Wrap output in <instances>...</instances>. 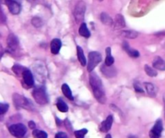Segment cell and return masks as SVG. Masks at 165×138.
Segmentation results:
<instances>
[{
	"mask_svg": "<svg viewBox=\"0 0 165 138\" xmlns=\"http://www.w3.org/2000/svg\"><path fill=\"white\" fill-rule=\"evenodd\" d=\"M90 84L91 88L93 90V95H94L96 100L101 104H105L106 101V97L103 85H102V80L99 76L94 72H91L90 75Z\"/></svg>",
	"mask_w": 165,
	"mask_h": 138,
	"instance_id": "1",
	"label": "cell"
},
{
	"mask_svg": "<svg viewBox=\"0 0 165 138\" xmlns=\"http://www.w3.org/2000/svg\"><path fill=\"white\" fill-rule=\"evenodd\" d=\"M32 96L36 102L39 105H44L49 102V97L44 87H36L32 92Z\"/></svg>",
	"mask_w": 165,
	"mask_h": 138,
	"instance_id": "2",
	"label": "cell"
},
{
	"mask_svg": "<svg viewBox=\"0 0 165 138\" xmlns=\"http://www.w3.org/2000/svg\"><path fill=\"white\" fill-rule=\"evenodd\" d=\"M13 100L15 105L18 108H25L28 110L33 109V105L28 98L19 94H14Z\"/></svg>",
	"mask_w": 165,
	"mask_h": 138,
	"instance_id": "3",
	"label": "cell"
},
{
	"mask_svg": "<svg viewBox=\"0 0 165 138\" xmlns=\"http://www.w3.org/2000/svg\"><path fill=\"white\" fill-rule=\"evenodd\" d=\"M102 61V55L98 51H91L89 53V62H88V72H93L95 67Z\"/></svg>",
	"mask_w": 165,
	"mask_h": 138,
	"instance_id": "4",
	"label": "cell"
},
{
	"mask_svg": "<svg viewBox=\"0 0 165 138\" xmlns=\"http://www.w3.org/2000/svg\"><path fill=\"white\" fill-rule=\"evenodd\" d=\"M9 132L16 138H23L27 133L26 126L23 124H15L9 127Z\"/></svg>",
	"mask_w": 165,
	"mask_h": 138,
	"instance_id": "5",
	"label": "cell"
},
{
	"mask_svg": "<svg viewBox=\"0 0 165 138\" xmlns=\"http://www.w3.org/2000/svg\"><path fill=\"white\" fill-rule=\"evenodd\" d=\"M85 4L84 2L82 1H80L78 2V4L76 5L74 9V17L75 19L77 22H81L84 19V16H85Z\"/></svg>",
	"mask_w": 165,
	"mask_h": 138,
	"instance_id": "6",
	"label": "cell"
},
{
	"mask_svg": "<svg viewBox=\"0 0 165 138\" xmlns=\"http://www.w3.org/2000/svg\"><path fill=\"white\" fill-rule=\"evenodd\" d=\"M2 1L7 7L12 15H18L20 13L21 6L18 2H16L15 0H2Z\"/></svg>",
	"mask_w": 165,
	"mask_h": 138,
	"instance_id": "7",
	"label": "cell"
},
{
	"mask_svg": "<svg viewBox=\"0 0 165 138\" xmlns=\"http://www.w3.org/2000/svg\"><path fill=\"white\" fill-rule=\"evenodd\" d=\"M163 129H164V127H163L162 120L159 119L156 120L155 125L152 127V128L150 131V138H160V135L162 133Z\"/></svg>",
	"mask_w": 165,
	"mask_h": 138,
	"instance_id": "8",
	"label": "cell"
},
{
	"mask_svg": "<svg viewBox=\"0 0 165 138\" xmlns=\"http://www.w3.org/2000/svg\"><path fill=\"white\" fill-rule=\"evenodd\" d=\"M22 76H23V79L24 84L28 88H31L34 86V78L33 76H32V73L31 72L30 70L28 69H26L23 71V73H22Z\"/></svg>",
	"mask_w": 165,
	"mask_h": 138,
	"instance_id": "9",
	"label": "cell"
},
{
	"mask_svg": "<svg viewBox=\"0 0 165 138\" xmlns=\"http://www.w3.org/2000/svg\"><path fill=\"white\" fill-rule=\"evenodd\" d=\"M19 39L15 35L10 34L7 38V45L8 48L10 51H16L19 47Z\"/></svg>",
	"mask_w": 165,
	"mask_h": 138,
	"instance_id": "10",
	"label": "cell"
},
{
	"mask_svg": "<svg viewBox=\"0 0 165 138\" xmlns=\"http://www.w3.org/2000/svg\"><path fill=\"white\" fill-rule=\"evenodd\" d=\"M113 116L110 115L107 116L106 120H104L103 122L101 124V131L103 133H107L112 127V124H113Z\"/></svg>",
	"mask_w": 165,
	"mask_h": 138,
	"instance_id": "11",
	"label": "cell"
},
{
	"mask_svg": "<svg viewBox=\"0 0 165 138\" xmlns=\"http://www.w3.org/2000/svg\"><path fill=\"white\" fill-rule=\"evenodd\" d=\"M60 47H61V41L59 39H53L51 41L50 49H51V52L53 55H57L59 53Z\"/></svg>",
	"mask_w": 165,
	"mask_h": 138,
	"instance_id": "12",
	"label": "cell"
},
{
	"mask_svg": "<svg viewBox=\"0 0 165 138\" xmlns=\"http://www.w3.org/2000/svg\"><path fill=\"white\" fill-rule=\"evenodd\" d=\"M101 71L102 72L106 77H113L116 75V70L113 68L112 66H106V64H104L101 68Z\"/></svg>",
	"mask_w": 165,
	"mask_h": 138,
	"instance_id": "13",
	"label": "cell"
},
{
	"mask_svg": "<svg viewBox=\"0 0 165 138\" xmlns=\"http://www.w3.org/2000/svg\"><path fill=\"white\" fill-rule=\"evenodd\" d=\"M113 28L114 29H121L126 26L125 23V19H124L123 16L122 15H117L115 17V20L113 23Z\"/></svg>",
	"mask_w": 165,
	"mask_h": 138,
	"instance_id": "14",
	"label": "cell"
},
{
	"mask_svg": "<svg viewBox=\"0 0 165 138\" xmlns=\"http://www.w3.org/2000/svg\"><path fill=\"white\" fill-rule=\"evenodd\" d=\"M152 65L154 67V68L160 70V71H165V61L161 57H155Z\"/></svg>",
	"mask_w": 165,
	"mask_h": 138,
	"instance_id": "15",
	"label": "cell"
},
{
	"mask_svg": "<svg viewBox=\"0 0 165 138\" xmlns=\"http://www.w3.org/2000/svg\"><path fill=\"white\" fill-rule=\"evenodd\" d=\"M122 47L123 49L126 51V52L128 55H129L130 56L134 57V58H137V57L139 56V52L136 50H134V49H132L130 47L129 44H127L126 42H124L123 44H122Z\"/></svg>",
	"mask_w": 165,
	"mask_h": 138,
	"instance_id": "16",
	"label": "cell"
},
{
	"mask_svg": "<svg viewBox=\"0 0 165 138\" xmlns=\"http://www.w3.org/2000/svg\"><path fill=\"white\" fill-rule=\"evenodd\" d=\"M100 19L101 21H102V23H103V24H105V25L106 26L113 25V19H112V18H111L110 16H109L108 14H106V13L103 12L101 14Z\"/></svg>",
	"mask_w": 165,
	"mask_h": 138,
	"instance_id": "17",
	"label": "cell"
},
{
	"mask_svg": "<svg viewBox=\"0 0 165 138\" xmlns=\"http://www.w3.org/2000/svg\"><path fill=\"white\" fill-rule=\"evenodd\" d=\"M106 60H105V64L106 66H112L114 62V59L113 57L111 56V48L110 47H106Z\"/></svg>",
	"mask_w": 165,
	"mask_h": 138,
	"instance_id": "18",
	"label": "cell"
},
{
	"mask_svg": "<svg viewBox=\"0 0 165 138\" xmlns=\"http://www.w3.org/2000/svg\"><path fill=\"white\" fill-rule=\"evenodd\" d=\"M61 90L62 92H63V94L65 95V96L70 100H73V96L72 94V91L70 89V88L69 87V85L67 84H64V85H62L61 86Z\"/></svg>",
	"mask_w": 165,
	"mask_h": 138,
	"instance_id": "19",
	"label": "cell"
},
{
	"mask_svg": "<svg viewBox=\"0 0 165 138\" xmlns=\"http://www.w3.org/2000/svg\"><path fill=\"white\" fill-rule=\"evenodd\" d=\"M144 86L146 90H147V94L152 96V97L155 96V95H156V88H155V85H153L151 83H144Z\"/></svg>",
	"mask_w": 165,
	"mask_h": 138,
	"instance_id": "20",
	"label": "cell"
},
{
	"mask_svg": "<svg viewBox=\"0 0 165 138\" xmlns=\"http://www.w3.org/2000/svg\"><path fill=\"white\" fill-rule=\"evenodd\" d=\"M79 34L85 38H89L90 36V31H89L87 26L85 23H82L81 24L80 28H79Z\"/></svg>",
	"mask_w": 165,
	"mask_h": 138,
	"instance_id": "21",
	"label": "cell"
},
{
	"mask_svg": "<svg viewBox=\"0 0 165 138\" xmlns=\"http://www.w3.org/2000/svg\"><path fill=\"white\" fill-rule=\"evenodd\" d=\"M77 51H78V60H79V62H80L82 66H85V64H86V59H85V55H84L83 49L80 46H78L77 47Z\"/></svg>",
	"mask_w": 165,
	"mask_h": 138,
	"instance_id": "22",
	"label": "cell"
},
{
	"mask_svg": "<svg viewBox=\"0 0 165 138\" xmlns=\"http://www.w3.org/2000/svg\"><path fill=\"white\" fill-rule=\"evenodd\" d=\"M57 107L60 112H61V113H67L68 110H69V107H68L67 104L64 100H62L61 99H59V100H57Z\"/></svg>",
	"mask_w": 165,
	"mask_h": 138,
	"instance_id": "23",
	"label": "cell"
},
{
	"mask_svg": "<svg viewBox=\"0 0 165 138\" xmlns=\"http://www.w3.org/2000/svg\"><path fill=\"white\" fill-rule=\"evenodd\" d=\"M138 35H139V33L137 31H131V30L122 31V36L127 39H135L138 36Z\"/></svg>",
	"mask_w": 165,
	"mask_h": 138,
	"instance_id": "24",
	"label": "cell"
},
{
	"mask_svg": "<svg viewBox=\"0 0 165 138\" xmlns=\"http://www.w3.org/2000/svg\"><path fill=\"white\" fill-rule=\"evenodd\" d=\"M32 135L34 138H48V134L46 132L39 129H34Z\"/></svg>",
	"mask_w": 165,
	"mask_h": 138,
	"instance_id": "25",
	"label": "cell"
},
{
	"mask_svg": "<svg viewBox=\"0 0 165 138\" xmlns=\"http://www.w3.org/2000/svg\"><path fill=\"white\" fill-rule=\"evenodd\" d=\"M144 70H145V72H146V74L151 77L156 76L158 74L157 72H156V70H155V68H153L148 66V65H145Z\"/></svg>",
	"mask_w": 165,
	"mask_h": 138,
	"instance_id": "26",
	"label": "cell"
},
{
	"mask_svg": "<svg viewBox=\"0 0 165 138\" xmlns=\"http://www.w3.org/2000/svg\"><path fill=\"white\" fill-rule=\"evenodd\" d=\"M88 133V130L86 128H82V129H80V130L75 131L74 135L76 137V138H84L85 135Z\"/></svg>",
	"mask_w": 165,
	"mask_h": 138,
	"instance_id": "27",
	"label": "cell"
},
{
	"mask_svg": "<svg viewBox=\"0 0 165 138\" xmlns=\"http://www.w3.org/2000/svg\"><path fill=\"white\" fill-rule=\"evenodd\" d=\"M31 23L33 24L36 27H40L42 25H43V21L39 17H34L32 19H31Z\"/></svg>",
	"mask_w": 165,
	"mask_h": 138,
	"instance_id": "28",
	"label": "cell"
},
{
	"mask_svg": "<svg viewBox=\"0 0 165 138\" xmlns=\"http://www.w3.org/2000/svg\"><path fill=\"white\" fill-rule=\"evenodd\" d=\"M8 108H9V105H8L7 104L0 105V116L4 115V114L7 112Z\"/></svg>",
	"mask_w": 165,
	"mask_h": 138,
	"instance_id": "29",
	"label": "cell"
},
{
	"mask_svg": "<svg viewBox=\"0 0 165 138\" xmlns=\"http://www.w3.org/2000/svg\"><path fill=\"white\" fill-rule=\"evenodd\" d=\"M25 70V68H23L22 66H19V65H15L13 67V71L15 72V73H16L17 75H19V73H23V72Z\"/></svg>",
	"mask_w": 165,
	"mask_h": 138,
	"instance_id": "30",
	"label": "cell"
},
{
	"mask_svg": "<svg viewBox=\"0 0 165 138\" xmlns=\"http://www.w3.org/2000/svg\"><path fill=\"white\" fill-rule=\"evenodd\" d=\"M55 138H68L67 134L63 132H59L55 135Z\"/></svg>",
	"mask_w": 165,
	"mask_h": 138,
	"instance_id": "31",
	"label": "cell"
},
{
	"mask_svg": "<svg viewBox=\"0 0 165 138\" xmlns=\"http://www.w3.org/2000/svg\"><path fill=\"white\" fill-rule=\"evenodd\" d=\"M134 88L137 92H142V93L143 92V90L142 89V88L140 87L137 83H134Z\"/></svg>",
	"mask_w": 165,
	"mask_h": 138,
	"instance_id": "32",
	"label": "cell"
},
{
	"mask_svg": "<svg viewBox=\"0 0 165 138\" xmlns=\"http://www.w3.org/2000/svg\"><path fill=\"white\" fill-rule=\"evenodd\" d=\"M28 126L29 128H31V129H36V124L34 121H29L28 122Z\"/></svg>",
	"mask_w": 165,
	"mask_h": 138,
	"instance_id": "33",
	"label": "cell"
},
{
	"mask_svg": "<svg viewBox=\"0 0 165 138\" xmlns=\"http://www.w3.org/2000/svg\"><path fill=\"white\" fill-rule=\"evenodd\" d=\"M3 48H2V47H1V45H0V58H1V56H3Z\"/></svg>",
	"mask_w": 165,
	"mask_h": 138,
	"instance_id": "34",
	"label": "cell"
},
{
	"mask_svg": "<svg viewBox=\"0 0 165 138\" xmlns=\"http://www.w3.org/2000/svg\"><path fill=\"white\" fill-rule=\"evenodd\" d=\"M105 138H112V137H111L110 134H107V135L106 136V137Z\"/></svg>",
	"mask_w": 165,
	"mask_h": 138,
	"instance_id": "35",
	"label": "cell"
},
{
	"mask_svg": "<svg viewBox=\"0 0 165 138\" xmlns=\"http://www.w3.org/2000/svg\"><path fill=\"white\" fill-rule=\"evenodd\" d=\"M164 116H165V94L164 96Z\"/></svg>",
	"mask_w": 165,
	"mask_h": 138,
	"instance_id": "36",
	"label": "cell"
},
{
	"mask_svg": "<svg viewBox=\"0 0 165 138\" xmlns=\"http://www.w3.org/2000/svg\"><path fill=\"white\" fill-rule=\"evenodd\" d=\"M28 2H33V1H35V0H28Z\"/></svg>",
	"mask_w": 165,
	"mask_h": 138,
	"instance_id": "37",
	"label": "cell"
}]
</instances>
